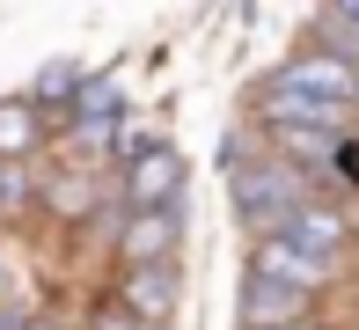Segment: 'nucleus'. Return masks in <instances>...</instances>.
Returning a JSON list of instances; mask_svg holds the SVG:
<instances>
[{"label": "nucleus", "instance_id": "ddd939ff", "mask_svg": "<svg viewBox=\"0 0 359 330\" xmlns=\"http://www.w3.org/2000/svg\"><path fill=\"white\" fill-rule=\"evenodd\" d=\"M293 330H316V323H293Z\"/></svg>", "mask_w": 359, "mask_h": 330}, {"label": "nucleus", "instance_id": "7ed1b4c3", "mask_svg": "<svg viewBox=\"0 0 359 330\" xmlns=\"http://www.w3.org/2000/svg\"><path fill=\"white\" fill-rule=\"evenodd\" d=\"M176 191H184V154L176 147H147L133 169H125V198L140 213H176Z\"/></svg>", "mask_w": 359, "mask_h": 330}, {"label": "nucleus", "instance_id": "f03ea898", "mask_svg": "<svg viewBox=\"0 0 359 330\" xmlns=\"http://www.w3.org/2000/svg\"><path fill=\"white\" fill-rule=\"evenodd\" d=\"M264 88H271V95H308V103L352 110V103H359V66H352L345 52H301L293 66H279Z\"/></svg>", "mask_w": 359, "mask_h": 330}, {"label": "nucleus", "instance_id": "6e6552de", "mask_svg": "<svg viewBox=\"0 0 359 330\" xmlns=\"http://www.w3.org/2000/svg\"><path fill=\"white\" fill-rule=\"evenodd\" d=\"M118 103H125V95H118V81H110V74H103V81H81V95L67 103V125H74L88 147H103L110 125H118Z\"/></svg>", "mask_w": 359, "mask_h": 330}, {"label": "nucleus", "instance_id": "39448f33", "mask_svg": "<svg viewBox=\"0 0 359 330\" xmlns=\"http://www.w3.org/2000/svg\"><path fill=\"white\" fill-rule=\"evenodd\" d=\"M250 272L257 279H279V286H293V293H316L323 279H330V264L323 257H308V250H293V242H257V257H250Z\"/></svg>", "mask_w": 359, "mask_h": 330}, {"label": "nucleus", "instance_id": "423d86ee", "mask_svg": "<svg viewBox=\"0 0 359 330\" xmlns=\"http://www.w3.org/2000/svg\"><path fill=\"white\" fill-rule=\"evenodd\" d=\"M301 308H308V293H293V286H279V279H257L250 272V286H242V330H293Z\"/></svg>", "mask_w": 359, "mask_h": 330}, {"label": "nucleus", "instance_id": "f8f14e48", "mask_svg": "<svg viewBox=\"0 0 359 330\" xmlns=\"http://www.w3.org/2000/svg\"><path fill=\"white\" fill-rule=\"evenodd\" d=\"M29 330H59V323H29Z\"/></svg>", "mask_w": 359, "mask_h": 330}, {"label": "nucleus", "instance_id": "0eeeda50", "mask_svg": "<svg viewBox=\"0 0 359 330\" xmlns=\"http://www.w3.org/2000/svg\"><path fill=\"white\" fill-rule=\"evenodd\" d=\"M176 242H184V213H140L118 235L125 264H176Z\"/></svg>", "mask_w": 359, "mask_h": 330}, {"label": "nucleus", "instance_id": "20e7f679", "mask_svg": "<svg viewBox=\"0 0 359 330\" xmlns=\"http://www.w3.org/2000/svg\"><path fill=\"white\" fill-rule=\"evenodd\" d=\"M125 308H133L140 323H169V308L184 301V272H176V264H133V272H125V293H118Z\"/></svg>", "mask_w": 359, "mask_h": 330}, {"label": "nucleus", "instance_id": "9b49d317", "mask_svg": "<svg viewBox=\"0 0 359 330\" xmlns=\"http://www.w3.org/2000/svg\"><path fill=\"white\" fill-rule=\"evenodd\" d=\"M0 330H29V323H15V316H0Z\"/></svg>", "mask_w": 359, "mask_h": 330}, {"label": "nucleus", "instance_id": "1a4fd4ad", "mask_svg": "<svg viewBox=\"0 0 359 330\" xmlns=\"http://www.w3.org/2000/svg\"><path fill=\"white\" fill-rule=\"evenodd\" d=\"M345 235H352L345 213H330V206H301V213L286 220V235H279V242H293V250H308V257L330 264L337 250H345Z\"/></svg>", "mask_w": 359, "mask_h": 330}, {"label": "nucleus", "instance_id": "f257e3e1", "mask_svg": "<svg viewBox=\"0 0 359 330\" xmlns=\"http://www.w3.org/2000/svg\"><path fill=\"white\" fill-rule=\"evenodd\" d=\"M301 206H308V191H301L293 161H250V169H235V213H242V227H257V242L286 235V220Z\"/></svg>", "mask_w": 359, "mask_h": 330}, {"label": "nucleus", "instance_id": "9d476101", "mask_svg": "<svg viewBox=\"0 0 359 330\" xmlns=\"http://www.w3.org/2000/svg\"><path fill=\"white\" fill-rule=\"evenodd\" d=\"M37 132H44L37 103H0V161H22L37 147Z\"/></svg>", "mask_w": 359, "mask_h": 330}]
</instances>
